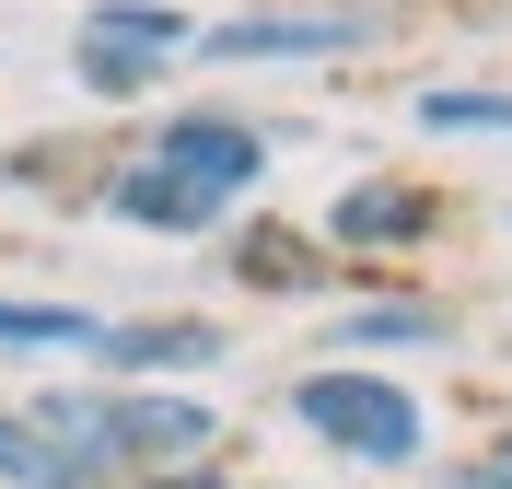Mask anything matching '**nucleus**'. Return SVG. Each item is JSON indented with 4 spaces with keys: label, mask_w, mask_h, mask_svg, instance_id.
<instances>
[{
    "label": "nucleus",
    "mask_w": 512,
    "mask_h": 489,
    "mask_svg": "<svg viewBox=\"0 0 512 489\" xmlns=\"http://www.w3.org/2000/svg\"><path fill=\"white\" fill-rule=\"evenodd\" d=\"M24 408L59 431L94 478H117V489L222 455V408H210L198 385H105V373H82V385H35Z\"/></svg>",
    "instance_id": "f257e3e1"
},
{
    "label": "nucleus",
    "mask_w": 512,
    "mask_h": 489,
    "mask_svg": "<svg viewBox=\"0 0 512 489\" xmlns=\"http://www.w3.org/2000/svg\"><path fill=\"white\" fill-rule=\"evenodd\" d=\"M291 431H315V455L338 466H373V478H419L431 466V408H419L408 373H384V361H315V373H291L280 385Z\"/></svg>",
    "instance_id": "f03ea898"
},
{
    "label": "nucleus",
    "mask_w": 512,
    "mask_h": 489,
    "mask_svg": "<svg viewBox=\"0 0 512 489\" xmlns=\"http://www.w3.org/2000/svg\"><path fill=\"white\" fill-rule=\"evenodd\" d=\"M82 361L105 385H198V373L233 361V326L222 315H105Z\"/></svg>",
    "instance_id": "7ed1b4c3"
},
{
    "label": "nucleus",
    "mask_w": 512,
    "mask_h": 489,
    "mask_svg": "<svg viewBox=\"0 0 512 489\" xmlns=\"http://www.w3.org/2000/svg\"><path fill=\"white\" fill-rule=\"evenodd\" d=\"M373 35L384 24L361 0H280V12H222V24H198V59H350Z\"/></svg>",
    "instance_id": "20e7f679"
},
{
    "label": "nucleus",
    "mask_w": 512,
    "mask_h": 489,
    "mask_svg": "<svg viewBox=\"0 0 512 489\" xmlns=\"http://www.w3.org/2000/svg\"><path fill=\"white\" fill-rule=\"evenodd\" d=\"M326 257H350V268H384V257H419L431 233H443V198L408 187V175H350V187L326 198Z\"/></svg>",
    "instance_id": "39448f33"
},
{
    "label": "nucleus",
    "mask_w": 512,
    "mask_h": 489,
    "mask_svg": "<svg viewBox=\"0 0 512 489\" xmlns=\"http://www.w3.org/2000/svg\"><path fill=\"white\" fill-rule=\"evenodd\" d=\"M140 152H163L187 187H210L222 210H245L256 198V175H268V129L256 117H233V105H187V117H163Z\"/></svg>",
    "instance_id": "423d86ee"
},
{
    "label": "nucleus",
    "mask_w": 512,
    "mask_h": 489,
    "mask_svg": "<svg viewBox=\"0 0 512 489\" xmlns=\"http://www.w3.org/2000/svg\"><path fill=\"white\" fill-rule=\"evenodd\" d=\"M94 210L105 222H128V233H175V245H198V233H222L233 210L210 187H187L163 152H128V163H105V187H94Z\"/></svg>",
    "instance_id": "0eeeda50"
},
{
    "label": "nucleus",
    "mask_w": 512,
    "mask_h": 489,
    "mask_svg": "<svg viewBox=\"0 0 512 489\" xmlns=\"http://www.w3.org/2000/svg\"><path fill=\"white\" fill-rule=\"evenodd\" d=\"M222 280L256 292V303H315L326 280H338V257H326V233H303V222H233L222 233Z\"/></svg>",
    "instance_id": "6e6552de"
},
{
    "label": "nucleus",
    "mask_w": 512,
    "mask_h": 489,
    "mask_svg": "<svg viewBox=\"0 0 512 489\" xmlns=\"http://www.w3.org/2000/svg\"><path fill=\"white\" fill-rule=\"evenodd\" d=\"M454 303L431 292H350L326 315V361H396V350H454Z\"/></svg>",
    "instance_id": "1a4fd4ad"
},
{
    "label": "nucleus",
    "mask_w": 512,
    "mask_h": 489,
    "mask_svg": "<svg viewBox=\"0 0 512 489\" xmlns=\"http://www.w3.org/2000/svg\"><path fill=\"white\" fill-rule=\"evenodd\" d=\"M0 489H117V478H94L24 396H0Z\"/></svg>",
    "instance_id": "9d476101"
},
{
    "label": "nucleus",
    "mask_w": 512,
    "mask_h": 489,
    "mask_svg": "<svg viewBox=\"0 0 512 489\" xmlns=\"http://www.w3.org/2000/svg\"><path fill=\"white\" fill-rule=\"evenodd\" d=\"M94 303H35V292H0V361H82L94 350Z\"/></svg>",
    "instance_id": "9b49d317"
},
{
    "label": "nucleus",
    "mask_w": 512,
    "mask_h": 489,
    "mask_svg": "<svg viewBox=\"0 0 512 489\" xmlns=\"http://www.w3.org/2000/svg\"><path fill=\"white\" fill-rule=\"evenodd\" d=\"M163 70H175L163 47H128V35H70V82H82L94 105H140Z\"/></svg>",
    "instance_id": "f8f14e48"
},
{
    "label": "nucleus",
    "mask_w": 512,
    "mask_h": 489,
    "mask_svg": "<svg viewBox=\"0 0 512 489\" xmlns=\"http://www.w3.org/2000/svg\"><path fill=\"white\" fill-rule=\"evenodd\" d=\"M408 117L431 140H512V94H501V82H419Z\"/></svg>",
    "instance_id": "ddd939ff"
},
{
    "label": "nucleus",
    "mask_w": 512,
    "mask_h": 489,
    "mask_svg": "<svg viewBox=\"0 0 512 489\" xmlns=\"http://www.w3.org/2000/svg\"><path fill=\"white\" fill-rule=\"evenodd\" d=\"M82 35H128V47H163V59H187V47H198V24L175 12V0H94Z\"/></svg>",
    "instance_id": "4468645a"
},
{
    "label": "nucleus",
    "mask_w": 512,
    "mask_h": 489,
    "mask_svg": "<svg viewBox=\"0 0 512 489\" xmlns=\"http://www.w3.org/2000/svg\"><path fill=\"white\" fill-rule=\"evenodd\" d=\"M431 489H512V431H489V443L443 455V466H431Z\"/></svg>",
    "instance_id": "2eb2a0df"
},
{
    "label": "nucleus",
    "mask_w": 512,
    "mask_h": 489,
    "mask_svg": "<svg viewBox=\"0 0 512 489\" xmlns=\"http://www.w3.org/2000/svg\"><path fill=\"white\" fill-rule=\"evenodd\" d=\"M128 489H256V478H245V466H222V455H210V466H163V478H128Z\"/></svg>",
    "instance_id": "dca6fc26"
}]
</instances>
